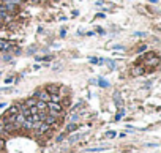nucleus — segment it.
<instances>
[{"instance_id": "1", "label": "nucleus", "mask_w": 161, "mask_h": 153, "mask_svg": "<svg viewBox=\"0 0 161 153\" xmlns=\"http://www.w3.org/2000/svg\"><path fill=\"white\" fill-rule=\"evenodd\" d=\"M47 109H49V114L51 115H54V117H62V112H63V106L60 104V103H52V101H49L47 103Z\"/></svg>"}, {"instance_id": "2", "label": "nucleus", "mask_w": 161, "mask_h": 153, "mask_svg": "<svg viewBox=\"0 0 161 153\" xmlns=\"http://www.w3.org/2000/svg\"><path fill=\"white\" fill-rule=\"evenodd\" d=\"M33 96H35L36 100H39V101H46V103H49V100H51V95H49L46 90H38V92L33 93Z\"/></svg>"}, {"instance_id": "3", "label": "nucleus", "mask_w": 161, "mask_h": 153, "mask_svg": "<svg viewBox=\"0 0 161 153\" xmlns=\"http://www.w3.org/2000/svg\"><path fill=\"white\" fill-rule=\"evenodd\" d=\"M147 65H152V66H156L158 63H159V57L158 55H155V54H149L147 55Z\"/></svg>"}, {"instance_id": "4", "label": "nucleus", "mask_w": 161, "mask_h": 153, "mask_svg": "<svg viewBox=\"0 0 161 153\" xmlns=\"http://www.w3.org/2000/svg\"><path fill=\"white\" fill-rule=\"evenodd\" d=\"M35 107L38 109V112H46V110H47V103H46V101H39V100H36Z\"/></svg>"}, {"instance_id": "5", "label": "nucleus", "mask_w": 161, "mask_h": 153, "mask_svg": "<svg viewBox=\"0 0 161 153\" xmlns=\"http://www.w3.org/2000/svg\"><path fill=\"white\" fill-rule=\"evenodd\" d=\"M44 123H47L49 125V126H56V123H57V117H54V115H47L46 114V117H44V120H43Z\"/></svg>"}, {"instance_id": "6", "label": "nucleus", "mask_w": 161, "mask_h": 153, "mask_svg": "<svg viewBox=\"0 0 161 153\" xmlns=\"http://www.w3.org/2000/svg\"><path fill=\"white\" fill-rule=\"evenodd\" d=\"M46 92H47L49 95H56V93H59V92H60V87H59V85H56V84H49V85L46 87Z\"/></svg>"}, {"instance_id": "7", "label": "nucleus", "mask_w": 161, "mask_h": 153, "mask_svg": "<svg viewBox=\"0 0 161 153\" xmlns=\"http://www.w3.org/2000/svg\"><path fill=\"white\" fill-rule=\"evenodd\" d=\"M19 109H21L19 104H13V106L6 110V114H5V115H16V114L19 112Z\"/></svg>"}, {"instance_id": "8", "label": "nucleus", "mask_w": 161, "mask_h": 153, "mask_svg": "<svg viewBox=\"0 0 161 153\" xmlns=\"http://www.w3.org/2000/svg\"><path fill=\"white\" fill-rule=\"evenodd\" d=\"M114 100H115V106L120 109L123 106V101H122V95H120V92H114Z\"/></svg>"}, {"instance_id": "9", "label": "nucleus", "mask_w": 161, "mask_h": 153, "mask_svg": "<svg viewBox=\"0 0 161 153\" xmlns=\"http://www.w3.org/2000/svg\"><path fill=\"white\" fill-rule=\"evenodd\" d=\"M145 73V68L144 66H134L133 69H131V74L133 76H141V74H144Z\"/></svg>"}, {"instance_id": "10", "label": "nucleus", "mask_w": 161, "mask_h": 153, "mask_svg": "<svg viewBox=\"0 0 161 153\" xmlns=\"http://www.w3.org/2000/svg\"><path fill=\"white\" fill-rule=\"evenodd\" d=\"M11 49V44L6 43V41H0V51H10Z\"/></svg>"}, {"instance_id": "11", "label": "nucleus", "mask_w": 161, "mask_h": 153, "mask_svg": "<svg viewBox=\"0 0 161 153\" xmlns=\"http://www.w3.org/2000/svg\"><path fill=\"white\" fill-rule=\"evenodd\" d=\"M76 130H77V125L73 123V122L68 125V126H66V133H73V131H76Z\"/></svg>"}, {"instance_id": "12", "label": "nucleus", "mask_w": 161, "mask_h": 153, "mask_svg": "<svg viewBox=\"0 0 161 153\" xmlns=\"http://www.w3.org/2000/svg\"><path fill=\"white\" fill-rule=\"evenodd\" d=\"M35 104H36V98H29V100L25 101V106H27V107H32V106H35Z\"/></svg>"}, {"instance_id": "13", "label": "nucleus", "mask_w": 161, "mask_h": 153, "mask_svg": "<svg viewBox=\"0 0 161 153\" xmlns=\"http://www.w3.org/2000/svg\"><path fill=\"white\" fill-rule=\"evenodd\" d=\"M49 101H52V103H60V95H59V93L51 95V100H49Z\"/></svg>"}, {"instance_id": "14", "label": "nucleus", "mask_w": 161, "mask_h": 153, "mask_svg": "<svg viewBox=\"0 0 161 153\" xmlns=\"http://www.w3.org/2000/svg\"><path fill=\"white\" fill-rule=\"evenodd\" d=\"M123 115H125V110H123L122 107H120V109H118V112H117V115H115V120H120Z\"/></svg>"}, {"instance_id": "15", "label": "nucleus", "mask_w": 161, "mask_h": 153, "mask_svg": "<svg viewBox=\"0 0 161 153\" xmlns=\"http://www.w3.org/2000/svg\"><path fill=\"white\" fill-rule=\"evenodd\" d=\"M79 139H80V134H74V136L70 137V142H77Z\"/></svg>"}, {"instance_id": "16", "label": "nucleus", "mask_w": 161, "mask_h": 153, "mask_svg": "<svg viewBox=\"0 0 161 153\" xmlns=\"http://www.w3.org/2000/svg\"><path fill=\"white\" fill-rule=\"evenodd\" d=\"M107 147H95V148H89V151H103L106 150Z\"/></svg>"}, {"instance_id": "17", "label": "nucleus", "mask_w": 161, "mask_h": 153, "mask_svg": "<svg viewBox=\"0 0 161 153\" xmlns=\"http://www.w3.org/2000/svg\"><path fill=\"white\" fill-rule=\"evenodd\" d=\"M98 84H100L101 87H107V85H109V84H107L106 81H103V79H98Z\"/></svg>"}, {"instance_id": "18", "label": "nucleus", "mask_w": 161, "mask_h": 153, "mask_svg": "<svg viewBox=\"0 0 161 153\" xmlns=\"http://www.w3.org/2000/svg\"><path fill=\"white\" fill-rule=\"evenodd\" d=\"M106 137L112 139V137H115V133H114V131H107V133H106Z\"/></svg>"}, {"instance_id": "19", "label": "nucleus", "mask_w": 161, "mask_h": 153, "mask_svg": "<svg viewBox=\"0 0 161 153\" xmlns=\"http://www.w3.org/2000/svg\"><path fill=\"white\" fill-rule=\"evenodd\" d=\"M2 150H5V141L0 137V151H2Z\"/></svg>"}, {"instance_id": "20", "label": "nucleus", "mask_w": 161, "mask_h": 153, "mask_svg": "<svg viewBox=\"0 0 161 153\" xmlns=\"http://www.w3.org/2000/svg\"><path fill=\"white\" fill-rule=\"evenodd\" d=\"M63 139H65V134H59V136L56 137V141H57V142H62Z\"/></svg>"}, {"instance_id": "21", "label": "nucleus", "mask_w": 161, "mask_h": 153, "mask_svg": "<svg viewBox=\"0 0 161 153\" xmlns=\"http://www.w3.org/2000/svg\"><path fill=\"white\" fill-rule=\"evenodd\" d=\"M107 68H109V69H114V68H115V63H114V62H107Z\"/></svg>"}, {"instance_id": "22", "label": "nucleus", "mask_w": 161, "mask_h": 153, "mask_svg": "<svg viewBox=\"0 0 161 153\" xmlns=\"http://www.w3.org/2000/svg\"><path fill=\"white\" fill-rule=\"evenodd\" d=\"M77 118H79V115H71V118H70V120H71L73 123H76V122H77Z\"/></svg>"}, {"instance_id": "23", "label": "nucleus", "mask_w": 161, "mask_h": 153, "mask_svg": "<svg viewBox=\"0 0 161 153\" xmlns=\"http://www.w3.org/2000/svg\"><path fill=\"white\" fill-rule=\"evenodd\" d=\"M145 49H147V46H141V48H139V49H138V52H144V51H145Z\"/></svg>"}, {"instance_id": "24", "label": "nucleus", "mask_w": 161, "mask_h": 153, "mask_svg": "<svg viewBox=\"0 0 161 153\" xmlns=\"http://www.w3.org/2000/svg\"><path fill=\"white\" fill-rule=\"evenodd\" d=\"M63 106H70V100H68V98H66V100L63 101Z\"/></svg>"}, {"instance_id": "25", "label": "nucleus", "mask_w": 161, "mask_h": 153, "mask_svg": "<svg viewBox=\"0 0 161 153\" xmlns=\"http://www.w3.org/2000/svg\"><path fill=\"white\" fill-rule=\"evenodd\" d=\"M76 16H79V11H77V10L73 11V18H76Z\"/></svg>"}, {"instance_id": "26", "label": "nucleus", "mask_w": 161, "mask_h": 153, "mask_svg": "<svg viewBox=\"0 0 161 153\" xmlns=\"http://www.w3.org/2000/svg\"><path fill=\"white\" fill-rule=\"evenodd\" d=\"M5 82H6V84H10V82H13V77H6V79H5Z\"/></svg>"}, {"instance_id": "27", "label": "nucleus", "mask_w": 161, "mask_h": 153, "mask_svg": "<svg viewBox=\"0 0 161 153\" xmlns=\"http://www.w3.org/2000/svg\"><path fill=\"white\" fill-rule=\"evenodd\" d=\"M3 131V128H2V125H0V133H2Z\"/></svg>"}]
</instances>
